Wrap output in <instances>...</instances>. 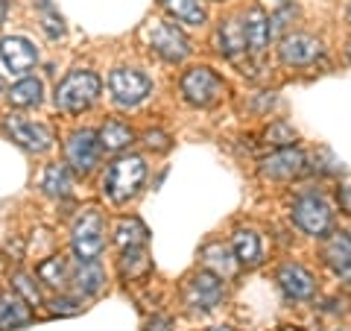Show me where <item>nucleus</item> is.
Segmentation results:
<instances>
[{
  "label": "nucleus",
  "instance_id": "nucleus-1",
  "mask_svg": "<svg viewBox=\"0 0 351 331\" xmlns=\"http://www.w3.org/2000/svg\"><path fill=\"white\" fill-rule=\"evenodd\" d=\"M100 76L91 73V71H71L56 88V106L62 112H71V115H80L85 109H91L100 97Z\"/></svg>",
  "mask_w": 351,
  "mask_h": 331
},
{
  "label": "nucleus",
  "instance_id": "nucleus-2",
  "mask_svg": "<svg viewBox=\"0 0 351 331\" xmlns=\"http://www.w3.org/2000/svg\"><path fill=\"white\" fill-rule=\"evenodd\" d=\"M147 179V164L141 156H123L117 159L106 176V194L112 203H126L129 196L138 194V187Z\"/></svg>",
  "mask_w": 351,
  "mask_h": 331
},
{
  "label": "nucleus",
  "instance_id": "nucleus-3",
  "mask_svg": "<svg viewBox=\"0 0 351 331\" xmlns=\"http://www.w3.org/2000/svg\"><path fill=\"white\" fill-rule=\"evenodd\" d=\"M182 94L191 106L208 109L226 94V82L211 68H191L182 76Z\"/></svg>",
  "mask_w": 351,
  "mask_h": 331
},
{
  "label": "nucleus",
  "instance_id": "nucleus-4",
  "mask_svg": "<svg viewBox=\"0 0 351 331\" xmlns=\"http://www.w3.org/2000/svg\"><path fill=\"white\" fill-rule=\"evenodd\" d=\"M106 247V223L100 212H85L73 226V252L80 261H97Z\"/></svg>",
  "mask_w": 351,
  "mask_h": 331
},
{
  "label": "nucleus",
  "instance_id": "nucleus-5",
  "mask_svg": "<svg viewBox=\"0 0 351 331\" xmlns=\"http://www.w3.org/2000/svg\"><path fill=\"white\" fill-rule=\"evenodd\" d=\"M108 91H112L117 106H138L141 100H147V94L152 91V82L141 71L117 68L108 73Z\"/></svg>",
  "mask_w": 351,
  "mask_h": 331
},
{
  "label": "nucleus",
  "instance_id": "nucleus-6",
  "mask_svg": "<svg viewBox=\"0 0 351 331\" xmlns=\"http://www.w3.org/2000/svg\"><path fill=\"white\" fill-rule=\"evenodd\" d=\"M100 138H97V132L91 129H80L73 132L68 138V147H64V156H68V164L76 170V173H91L97 168V161H100Z\"/></svg>",
  "mask_w": 351,
  "mask_h": 331
},
{
  "label": "nucleus",
  "instance_id": "nucleus-7",
  "mask_svg": "<svg viewBox=\"0 0 351 331\" xmlns=\"http://www.w3.org/2000/svg\"><path fill=\"white\" fill-rule=\"evenodd\" d=\"M3 129L18 147H24L29 152H44V150H50V144H53V135H50L47 126L32 124V120L21 117V115H9L3 120Z\"/></svg>",
  "mask_w": 351,
  "mask_h": 331
},
{
  "label": "nucleus",
  "instance_id": "nucleus-8",
  "mask_svg": "<svg viewBox=\"0 0 351 331\" xmlns=\"http://www.w3.org/2000/svg\"><path fill=\"white\" fill-rule=\"evenodd\" d=\"M293 220L307 235H325V231L331 229V205H328L322 196L307 194L293 205Z\"/></svg>",
  "mask_w": 351,
  "mask_h": 331
},
{
  "label": "nucleus",
  "instance_id": "nucleus-9",
  "mask_svg": "<svg viewBox=\"0 0 351 331\" xmlns=\"http://www.w3.org/2000/svg\"><path fill=\"white\" fill-rule=\"evenodd\" d=\"M184 299L193 308H202V311L217 308L219 299H223V282H219V275L208 273V270L191 275L188 284H184Z\"/></svg>",
  "mask_w": 351,
  "mask_h": 331
},
{
  "label": "nucleus",
  "instance_id": "nucleus-10",
  "mask_svg": "<svg viewBox=\"0 0 351 331\" xmlns=\"http://www.w3.org/2000/svg\"><path fill=\"white\" fill-rule=\"evenodd\" d=\"M319 53H322V44L313 36H304V32L284 36L281 47H278L281 62L290 65V68H307V65H313L316 59H319Z\"/></svg>",
  "mask_w": 351,
  "mask_h": 331
},
{
  "label": "nucleus",
  "instance_id": "nucleus-11",
  "mask_svg": "<svg viewBox=\"0 0 351 331\" xmlns=\"http://www.w3.org/2000/svg\"><path fill=\"white\" fill-rule=\"evenodd\" d=\"M304 170V152L302 150H293V147H284L278 152H272L261 161V176L263 179H278V182H287L295 179Z\"/></svg>",
  "mask_w": 351,
  "mask_h": 331
},
{
  "label": "nucleus",
  "instance_id": "nucleus-12",
  "mask_svg": "<svg viewBox=\"0 0 351 331\" xmlns=\"http://www.w3.org/2000/svg\"><path fill=\"white\" fill-rule=\"evenodd\" d=\"M149 44H152V50L167 62H182V59H188V53H191L188 38H184L182 30H176L173 24H158L149 32Z\"/></svg>",
  "mask_w": 351,
  "mask_h": 331
},
{
  "label": "nucleus",
  "instance_id": "nucleus-13",
  "mask_svg": "<svg viewBox=\"0 0 351 331\" xmlns=\"http://www.w3.org/2000/svg\"><path fill=\"white\" fill-rule=\"evenodd\" d=\"M0 59H3V65L12 73H24V71H29L32 65L38 62V53H36V47H32L27 38L9 36V38L0 41Z\"/></svg>",
  "mask_w": 351,
  "mask_h": 331
},
{
  "label": "nucleus",
  "instance_id": "nucleus-14",
  "mask_svg": "<svg viewBox=\"0 0 351 331\" xmlns=\"http://www.w3.org/2000/svg\"><path fill=\"white\" fill-rule=\"evenodd\" d=\"M278 284L290 299H311L313 296V275L299 264H284L278 270Z\"/></svg>",
  "mask_w": 351,
  "mask_h": 331
},
{
  "label": "nucleus",
  "instance_id": "nucleus-15",
  "mask_svg": "<svg viewBox=\"0 0 351 331\" xmlns=\"http://www.w3.org/2000/svg\"><path fill=\"white\" fill-rule=\"evenodd\" d=\"M322 258L334 273H339V275L351 273V235L348 231H334V235L325 240Z\"/></svg>",
  "mask_w": 351,
  "mask_h": 331
},
{
  "label": "nucleus",
  "instance_id": "nucleus-16",
  "mask_svg": "<svg viewBox=\"0 0 351 331\" xmlns=\"http://www.w3.org/2000/svg\"><path fill=\"white\" fill-rule=\"evenodd\" d=\"M243 36H246V47L255 53H263L267 44L272 38V27H269V18L263 15V9H249L246 12V24H243Z\"/></svg>",
  "mask_w": 351,
  "mask_h": 331
},
{
  "label": "nucleus",
  "instance_id": "nucleus-17",
  "mask_svg": "<svg viewBox=\"0 0 351 331\" xmlns=\"http://www.w3.org/2000/svg\"><path fill=\"white\" fill-rule=\"evenodd\" d=\"M27 323H29V305L15 293L0 296V328L15 331V328L27 326Z\"/></svg>",
  "mask_w": 351,
  "mask_h": 331
},
{
  "label": "nucleus",
  "instance_id": "nucleus-18",
  "mask_svg": "<svg viewBox=\"0 0 351 331\" xmlns=\"http://www.w3.org/2000/svg\"><path fill=\"white\" fill-rule=\"evenodd\" d=\"M147 226L141 223L138 217H123L117 223V231H114V240L120 249H135V247H144L147 244Z\"/></svg>",
  "mask_w": 351,
  "mask_h": 331
},
{
  "label": "nucleus",
  "instance_id": "nucleus-19",
  "mask_svg": "<svg viewBox=\"0 0 351 331\" xmlns=\"http://www.w3.org/2000/svg\"><path fill=\"white\" fill-rule=\"evenodd\" d=\"M232 247H234V258L240 264H246V267H252V264L261 261V240H258L255 231H249V229L234 231Z\"/></svg>",
  "mask_w": 351,
  "mask_h": 331
},
{
  "label": "nucleus",
  "instance_id": "nucleus-20",
  "mask_svg": "<svg viewBox=\"0 0 351 331\" xmlns=\"http://www.w3.org/2000/svg\"><path fill=\"white\" fill-rule=\"evenodd\" d=\"M164 9L182 24H193V27H202L205 24V9L199 0H164Z\"/></svg>",
  "mask_w": 351,
  "mask_h": 331
},
{
  "label": "nucleus",
  "instance_id": "nucleus-21",
  "mask_svg": "<svg viewBox=\"0 0 351 331\" xmlns=\"http://www.w3.org/2000/svg\"><path fill=\"white\" fill-rule=\"evenodd\" d=\"M202 264L208 267V273H214V275H232L237 267H234V258H232V252H228L223 244H211V247H205L202 249Z\"/></svg>",
  "mask_w": 351,
  "mask_h": 331
},
{
  "label": "nucleus",
  "instance_id": "nucleus-22",
  "mask_svg": "<svg viewBox=\"0 0 351 331\" xmlns=\"http://www.w3.org/2000/svg\"><path fill=\"white\" fill-rule=\"evenodd\" d=\"M41 82L36 76H27V80H21L18 85H12V91H9V103L18 106V109H29V106H38L41 103Z\"/></svg>",
  "mask_w": 351,
  "mask_h": 331
},
{
  "label": "nucleus",
  "instance_id": "nucleus-23",
  "mask_svg": "<svg viewBox=\"0 0 351 331\" xmlns=\"http://www.w3.org/2000/svg\"><path fill=\"white\" fill-rule=\"evenodd\" d=\"M219 50L226 53V56H237L240 50H246V36H243V24L240 21H226L223 27H219Z\"/></svg>",
  "mask_w": 351,
  "mask_h": 331
},
{
  "label": "nucleus",
  "instance_id": "nucleus-24",
  "mask_svg": "<svg viewBox=\"0 0 351 331\" xmlns=\"http://www.w3.org/2000/svg\"><path fill=\"white\" fill-rule=\"evenodd\" d=\"M73 282H76V290L97 293L103 288L106 275H103L100 267H97V261H80V267H76V273H73Z\"/></svg>",
  "mask_w": 351,
  "mask_h": 331
},
{
  "label": "nucleus",
  "instance_id": "nucleus-25",
  "mask_svg": "<svg viewBox=\"0 0 351 331\" xmlns=\"http://www.w3.org/2000/svg\"><path fill=\"white\" fill-rule=\"evenodd\" d=\"M97 138H100L103 150H123V147L132 144V129L117 124V120H112V124H106L100 132H97Z\"/></svg>",
  "mask_w": 351,
  "mask_h": 331
},
{
  "label": "nucleus",
  "instance_id": "nucleus-26",
  "mask_svg": "<svg viewBox=\"0 0 351 331\" xmlns=\"http://www.w3.org/2000/svg\"><path fill=\"white\" fill-rule=\"evenodd\" d=\"M44 191L50 196H68L71 194V170L68 164H50L44 173Z\"/></svg>",
  "mask_w": 351,
  "mask_h": 331
},
{
  "label": "nucleus",
  "instance_id": "nucleus-27",
  "mask_svg": "<svg viewBox=\"0 0 351 331\" xmlns=\"http://www.w3.org/2000/svg\"><path fill=\"white\" fill-rule=\"evenodd\" d=\"M152 261L147 258V252L135 247V249H126L123 252V261H120V270H123V275H129V279H138V275L149 273Z\"/></svg>",
  "mask_w": 351,
  "mask_h": 331
},
{
  "label": "nucleus",
  "instance_id": "nucleus-28",
  "mask_svg": "<svg viewBox=\"0 0 351 331\" xmlns=\"http://www.w3.org/2000/svg\"><path fill=\"white\" fill-rule=\"evenodd\" d=\"M38 275L47 284H53V288H59V284L68 282V261H64L62 255H53L38 267Z\"/></svg>",
  "mask_w": 351,
  "mask_h": 331
},
{
  "label": "nucleus",
  "instance_id": "nucleus-29",
  "mask_svg": "<svg viewBox=\"0 0 351 331\" xmlns=\"http://www.w3.org/2000/svg\"><path fill=\"white\" fill-rule=\"evenodd\" d=\"M44 30H47V36L50 38H59L64 36V24H62V18L53 12V6L50 3H44Z\"/></svg>",
  "mask_w": 351,
  "mask_h": 331
},
{
  "label": "nucleus",
  "instance_id": "nucleus-30",
  "mask_svg": "<svg viewBox=\"0 0 351 331\" xmlns=\"http://www.w3.org/2000/svg\"><path fill=\"white\" fill-rule=\"evenodd\" d=\"M15 288L24 293V299H27L29 305H41V293H38L36 284L27 279V275H15Z\"/></svg>",
  "mask_w": 351,
  "mask_h": 331
},
{
  "label": "nucleus",
  "instance_id": "nucleus-31",
  "mask_svg": "<svg viewBox=\"0 0 351 331\" xmlns=\"http://www.w3.org/2000/svg\"><path fill=\"white\" fill-rule=\"evenodd\" d=\"M267 138L272 141V144H293V138H295V132L290 126H284V124H276L269 132H267Z\"/></svg>",
  "mask_w": 351,
  "mask_h": 331
},
{
  "label": "nucleus",
  "instance_id": "nucleus-32",
  "mask_svg": "<svg viewBox=\"0 0 351 331\" xmlns=\"http://www.w3.org/2000/svg\"><path fill=\"white\" fill-rule=\"evenodd\" d=\"M53 311H56V314H76V311H80V305H76L73 299H56V302H53Z\"/></svg>",
  "mask_w": 351,
  "mask_h": 331
},
{
  "label": "nucleus",
  "instance_id": "nucleus-33",
  "mask_svg": "<svg viewBox=\"0 0 351 331\" xmlns=\"http://www.w3.org/2000/svg\"><path fill=\"white\" fill-rule=\"evenodd\" d=\"M170 328H173V323L167 317H152L147 323V331H170Z\"/></svg>",
  "mask_w": 351,
  "mask_h": 331
},
{
  "label": "nucleus",
  "instance_id": "nucleus-34",
  "mask_svg": "<svg viewBox=\"0 0 351 331\" xmlns=\"http://www.w3.org/2000/svg\"><path fill=\"white\" fill-rule=\"evenodd\" d=\"M147 144L156 147V150H167V135H161V132H147Z\"/></svg>",
  "mask_w": 351,
  "mask_h": 331
},
{
  "label": "nucleus",
  "instance_id": "nucleus-35",
  "mask_svg": "<svg viewBox=\"0 0 351 331\" xmlns=\"http://www.w3.org/2000/svg\"><path fill=\"white\" fill-rule=\"evenodd\" d=\"M3 18H6V0H0V24H3Z\"/></svg>",
  "mask_w": 351,
  "mask_h": 331
},
{
  "label": "nucleus",
  "instance_id": "nucleus-36",
  "mask_svg": "<svg viewBox=\"0 0 351 331\" xmlns=\"http://www.w3.org/2000/svg\"><path fill=\"white\" fill-rule=\"evenodd\" d=\"M208 331H234V328H228V326H217V328H208Z\"/></svg>",
  "mask_w": 351,
  "mask_h": 331
},
{
  "label": "nucleus",
  "instance_id": "nucleus-37",
  "mask_svg": "<svg viewBox=\"0 0 351 331\" xmlns=\"http://www.w3.org/2000/svg\"><path fill=\"white\" fill-rule=\"evenodd\" d=\"M348 18H351V6H348Z\"/></svg>",
  "mask_w": 351,
  "mask_h": 331
},
{
  "label": "nucleus",
  "instance_id": "nucleus-38",
  "mask_svg": "<svg viewBox=\"0 0 351 331\" xmlns=\"http://www.w3.org/2000/svg\"><path fill=\"white\" fill-rule=\"evenodd\" d=\"M284 331H295V328H284Z\"/></svg>",
  "mask_w": 351,
  "mask_h": 331
}]
</instances>
